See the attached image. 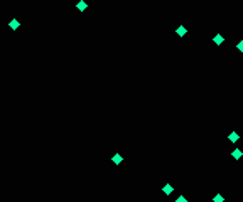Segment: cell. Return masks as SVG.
Wrapping results in <instances>:
<instances>
[{"label": "cell", "instance_id": "obj_1", "mask_svg": "<svg viewBox=\"0 0 243 202\" xmlns=\"http://www.w3.org/2000/svg\"><path fill=\"white\" fill-rule=\"evenodd\" d=\"M176 34H177L179 37H184L186 34H187V29H186L184 25H179V27L176 29Z\"/></svg>", "mask_w": 243, "mask_h": 202}, {"label": "cell", "instance_id": "obj_2", "mask_svg": "<svg viewBox=\"0 0 243 202\" xmlns=\"http://www.w3.org/2000/svg\"><path fill=\"white\" fill-rule=\"evenodd\" d=\"M228 140H230V142H233V143H236V142L240 140V135L236 133V131H231V133L228 135Z\"/></svg>", "mask_w": 243, "mask_h": 202}, {"label": "cell", "instance_id": "obj_3", "mask_svg": "<svg viewBox=\"0 0 243 202\" xmlns=\"http://www.w3.org/2000/svg\"><path fill=\"white\" fill-rule=\"evenodd\" d=\"M213 42L216 44V46H221V44L224 42V37L223 36H220V34H216V36L213 37Z\"/></svg>", "mask_w": 243, "mask_h": 202}, {"label": "cell", "instance_id": "obj_4", "mask_svg": "<svg viewBox=\"0 0 243 202\" xmlns=\"http://www.w3.org/2000/svg\"><path fill=\"white\" fill-rule=\"evenodd\" d=\"M172 190H174V187H172L171 184H165L164 187H162V192H164L165 195H169V194H172Z\"/></svg>", "mask_w": 243, "mask_h": 202}, {"label": "cell", "instance_id": "obj_5", "mask_svg": "<svg viewBox=\"0 0 243 202\" xmlns=\"http://www.w3.org/2000/svg\"><path fill=\"white\" fill-rule=\"evenodd\" d=\"M112 162H113V164H115V165L122 164V162H123V157H122V155H120V153L113 155V157H112Z\"/></svg>", "mask_w": 243, "mask_h": 202}, {"label": "cell", "instance_id": "obj_6", "mask_svg": "<svg viewBox=\"0 0 243 202\" xmlns=\"http://www.w3.org/2000/svg\"><path fill=\"white\" fill-rule=\"evenodd\" d=\"M86 2H85V0H79L78 3H76V9L79 10V12H85V10H86Z\"/></svg>", "mask_w": 243, "mask_h": 202}, {"label": "cell", "instance_id": "obj_7", "mask_svg": "<svg viewBox=\"0 0 243 202\" xmlns=\"http://www.w3.org/2000/svg\"><path fill=\"white\" fill-rule=\"evenodd\" d=\"M231 155H233L235 160H240V158H242V155H243V152L240 150V148H235L233 152H231Z\"/></svg>", "mask_w": 243, "mask_h": 202}, {"label": "cell", "instance_id": "obj_8", "mask_svg": "<svg viewBox=\"0 0 243 202\" xmlns=\"http://www.w3.org/2000/svg\"><path fill=\"white\" fill-rule=\"evenodd\" d=\"M9 25H10V29H14V30H15V29H19L20 22H19L17 19H14V20H10V22H9Z\"/></svg>", "mask_w": 243, "mask_h": 202}, {"label": "cell", "instance_id": "obj_9", "mask_svg": "<svg viewBox=\"0 0 243 202\" xmlns=\"http://www.w3.org/2000/svg\"><path fill=\"white\" fill-rule=\"evenodd\" d=\"M213 202H224V197L218 194V195H214V197H213Z\"/></svg>", "mask_w": 243, "mask_h": 202}, {"label": "cell", "instance_id": "obj_10", "mask_svg": "<svg viewBox=\"0 0 243 202\" xmlns=\"http://www.w3.org/2000/svg\"><path fill=\"white\" fill-rule=\"evenodd\" d=\"M176 202H187V199H186L184 195H179V197L176 199Z\"/></svg>", "mask_w": 243, "mask_h": 202}, {"label": "cell", "instance_id": "obj_11", "mask_svg": "<svg viewBox=\"0 0 243 202\" xmlns=\"http://www.w3.org/2000/svg\"><path fill=\"white\" fill-rule=\"evenodd\" d=\"M236 49H238L240 52H243V40H240V42H238V46H236Z\"/></svg>", "mask_w": 243, "mask_h": 202}]
</instances>
